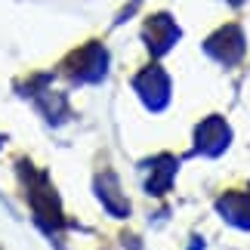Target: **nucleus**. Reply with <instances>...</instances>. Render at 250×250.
<instances>
[{
    "label": "nucleus",
    "instance_id": "obj_1",
    "mask_svg": "<svg viewBox=\"0 0 250 250\" xmlns=\"http://www.w3.org/2000/svg\"><path fill=\"white\" fill-rule=\"evenodd\" d=\"M22 176L28 182V201H31V207H34L37 223H41L46 232L59 229L62 226V207H59V195H56V188L46 182L43 173L31 170L28 164H22Z\"/></svg>",
    "mask_w": 250,
    "mask_h": 250
},
{
    "label": "nucleus",
    "instance_id": "obj_2",
    "mask_svg": "<svg viewBox=\"0 0 250 250\" xmlns=\"http://www.w3.org/2000/svg\"><path fill=\"white\" fill-rule=\"evenodd\" d=\"M105 68H108V53H105L99 43H86V46H81L78 53H71L68 59H65V71L81 83L102 81Z\"/></svg>",
    "mask_w": 250,
    "mask_h": 250
},
{
    "label": "nucleus",
    "instance_id": "obj_3",
    "mask_svg": "<svg viewBox=\"0 0 250 250\" xmlns=\"http://www.w3.org/2000/svg\"><path fill=\"white\" fill-rule=\"evenodd\" d=\"M133 86H136L139 99L148 105L151 111H164L170 102V78L161 65H148L142 68L136 78H133Z\"/></svg>",
    "mask_w": 250,
    "mask_h": 250
},
{
    "label": "nucleus",
    "instance_id": "obj_4",
    "mask_svg": "<svg viewBox=\"0 0 250 250\" xmlns=\"http://www.w3.org/2000/svg\"><path fill=\"white\" fill-rule=\"evenodd\" d=\"M204 50H207L210 59H216L219 65H238V62H241V56H244V31L238 25L219 28L216 34L207 37Z\"/></svg>",
    "mask_w": 250,
    "mask_h": 250
},
{
    "label": "nucleus",
    "instance_id": "obj_5",
    "mask_svg": "<svg viewBox=\"0 0 250 250\" xmlns=\"http://www.w3.org/2000/svg\"><path fill=\"white\" fill-rule=\"evenodd\" d=\"M229 142H232V130H229V124L219 118V114L201 121L195 127V151L198 155L216 158V155H223L229 148Z\"/></svg>",
    "mask_w": 250,
    "mask_h": 250
},
{
    "label": "nucleus",
    "instance_id": "obj_6",
    "mask_svg": "<svg viewBox=\"0 0 250 250\" xmlns=\"http://www.w3.org/2000/svg\"><path fill=\"white\" fill-rule=\"evenodd\" d=\"M142 41H146V46L151 50V56H164L170 46L179 41V28L167 13H158L142 28Z\"/></svg>",
    "mask_w": 250,
    "mask_h": 250
},
{
    "label": "nucleus",
    "instance_id": "obj_7",
    "mask_svg": "<svg viewBox=\"0 0 250 250\" xmlns=\"http://www.w3.org/2000/svg\"><path fill=\"white\" fill-rule=\"evenodd\" d=\"M176 158L173 155H161L155 161H146L142 170H146V188L148 195H164V191L173 186V176H176Z\"/></svg>",
    "mask_w": 250,
    "mask_h": 250
},
{
    "label": "nucleus",
    "instance_id": "obj_8",
    "mask_svg": "<svg viewBox=\"0 0 250 250\" xmlns=\"http://www.w3.org/2000/svg\"><path fill=\"white\" fill-rule=\"evenodd\" d=\"M216 210L223 213L226 223L250 232V191H229L216 201Z\"/></svg>",
    "mask_w": 250,
    "mask_h": 250
},
{
    "label": "nucleus",
    "instance_id": "obj_9",
    "mask_svg": "<svg viewBox=\"0 0 250 250\" xmlns=\"http://www.w3.org/2000/svg\"><path fill=\"white\" fill-rule=\"evenodd\" d=\"M96 195L102 198V204L108 207L114 216H127L130 213V201L124 198L114 173H99V176H96Z\"/></svg>",
    "mask_w": 250,
    "mask_h": 250
},
{
    "label": "nucleus",
    "instance_id": "obj_10",
    "mask_svg": "<svg viewBox=\"0 0 250 250\" xmlns=\"http://www.w3.org/2000/svg\"><path fill=\"white\" fill-rule=\"evenodd\" d=\"M191 250H204V241H201V238H195V241H191Z\"/></svg>",
    "mask_w": 250,
    "mask_h": 250
},
{
    "label": "nucleus",
    "instance_id": "obj_11",
    "mask_svg": "<svg viewBox=\"0 0 250 250\" xmlns=\"http://www.w3.org/2000/svg\"><path fill=\"white\" fill-rule=\"evenodd\" d=\"M229 3H241V0H229Z\"/></svg>",
    "mask_w": 250,
    "mask_h": 250
}]
</instances>
